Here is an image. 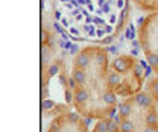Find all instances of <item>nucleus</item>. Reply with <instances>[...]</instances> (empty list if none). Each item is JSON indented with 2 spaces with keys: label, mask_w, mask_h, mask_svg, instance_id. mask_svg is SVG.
Returning <instances> with one entry per match:
<instances>
[{
  "label": "nucleus",
  "mask_w": 158,
  "mask_h": 132,
  "mask_svg": "<svg viewBox=\"0 0 158 132\" xmlns=\"http://www.w3.org/2000/svg\"><path fill=\"white\" fill-rule=\"evenodd\" d=\"M131 61H132L131 58L120 56V58H117V59H114V61H113V68L122 75V73L128 72V68H129V67H131V64H132Z\"/></svg>",
  "instance_id": "nucleus-1"
},
{
  "label": "nucleus",
  "mask_w": 158,
  "mask_h": 132,
  "mask_svg": "<svg viewBox=\"0 0 158 132\" xmlns=\"http://www.w3.org/2000/svg\"><path fill=\"white\" fill-rule=\"evenodd\" d=\"M90 61H91V56L87 50L79 52L75 58V68H87L90 65Z\"/></svg>",
  "instance_id": "nucleus-2"
},
{
  "label": "nucleus",
  "mask_w": 158,
  "mask_h": 132,
  "mask_svg": "<svg viewBox=\"0 0 158 132\" xmlns=\"http://www.w3.org/2000/svg\"><path fill=\"white\" fill-rule=\"evenodd\" d=\"M87 100H88V93L84 88H78L75 91V102H76V105H84Z\"/></svg>",
  "instance_id": "nucleus-3"
},
{
  "label": "nucleus",
  "mask_w": 158,
  "mask_h": 132,
  "mask_svg": "<svg viewBox=\"0 0 158 132\" xmlns=\"http://www.w3.org/2000/svg\"><path fill=\"white\" fill-rule=\"evenodd\" d=\"M118 84H120V73L116 72V70L110 72L108 73V85L114 88V87H117Z\"/></svg>",
  "instance_id": "nucleus-4"
},
{
  "label": "nucleus",
  "mask_w": 158,
  "mask_h": 132,
  "mask_svg": "<svg viewBox=\"0 0 158 132\" xmlns=\"http://www.w3.org/2000/svg\"><path fill=\"white\" fill-rule=\"evenodd\" d=\"M73 77H75V80L78 82L79 85H84L85 80H87V75H85L84 68H75L73 70Z\"/></svg>",
  "instance_id": "nucleus-5"
},
{
  "label": "nucleus",
  "mask_w": 158,
  "mask_h": 132,
  "mask_svg": "<svg viewBox=\"0 0 158 132\" xmlns=\"http://www.w3.org/2000/svg\"><path fill=\"white\" fill-rule=\"evenodd\" d=\"M134 100H135V103H137L138 106H148L149 102H151V97H148L146 93H138Z\"/></svg>",
  "instance_id": "nucleus-6"
},
{
  "label": "nucleus",
  "mask_w": 158,
  "mask_h": 132,
  "mask_svg": "<svg viewBox=\"0 0 158 132\" xmlns=\"http://www.w3.org/2000/svg\"><path fill=\"white\" fill-rule=\"evenodd\" d=\"M120 132H134V123L129 118H123L120 122Z\"/></svg>",
  "instance_id": "nucleus-7"
},
{
  "label": "nucleus",
  "mask_w": 158,
  "mask_h": 132,
  "mask_svg": "<svg viewBox=\"0 0 158 132\" xmlns=\"http://www.w3.org/2000/svg\"><path fill=\"white\" fill-rule=\"evenodd\" d=\"M94 59H96V64H98L99 67H105L106 65V53L103 50H98Z\"/></svg>",
  "instance_id": "nucleus-8"
},
{
  "label": "nucleus",
  "mask_w": 158,
  "mask_h": 132,
  "mask_svg": "<svg viewBox=\"0 0 158 132\" xmlns=\"http://www.w3.org/2000/svg\"><path fill=\"white\" fill-rule=\"evenodd\" d=\"M118 114H120V117L122 118H129V115H131V106H129V103H122L120 105V111H118Z\"/></svg>",
  "instance_id": "nucleus-9"
},
{
  "label": "nucleus",
  "mask_w": 158,
  "mask_h": 132,
  "mask_svg": "<svg viewBox=\"0 0 158 132\" xmlns=\"http://www.w3.org/2000/svg\"><path fill=\"white\" fill-rule=\"evenodd\" d=\"M106 128H108V132H120V125L117 123L116 118L106 120Z\"/></svg>",
  "instance_id": "nucleus-10"
},
{
  "label": "nucleus",
  "mask_w": 158,
  "mask_h": 132,
  "mask_svg": "<svg viewBox=\"0 0 158 132\" xmlns=\"http://www.w3.org/2000/svg\"><path fill=\"white\" fill-rule=\"evenodd\" d=\"M157 123H158L157 113L154 109H151L149 113L146 114V125H157Z\"/></svg>",
  "instance_id": "nucleus-11"
},
{
  "label": "nucleus",
  "mask_w": 158,
  "mask_h": 132,
  "mask_svg": "<svg viewBox=\"0 0 158 132\" xmlns=\"http://www.w3.org/2000/svg\"><path fill=\"white\" fill-rule=\"evenodd\" d=\"M116 100H117V97H116L114 93H111V91H108V93L103 94V102H105L106 105H114Z\"/></svg>",
  "instance_id": "nucleus-12"
},
{
  "label": "nucleus",
  "mask_w": 158,
  "mask_h": 132,
  "mask_svg": "<svg viewBox=\"0 0 158 132\" xmlns=\"http://www.w3.org/2000/svg\"><path fill=\"white\" fill-rule=\"evenodd\" d=\"M94 132H108L106 122H98L96 123V128H94Z\"/></svg>",
  "instance_id": "nucleus-13"
},
{
  "label": "nucleus",
  "mask_w": 158,
  "mask_h": 132,
  "mask_svg": "<svg viewBox=\"0 0 158 132\" xmlns=\"http://www.w3.org/2000/svg\"><path fill=\"white\" fill-rule=\"evenodd\" d=\"M49 59H50V55H49V49H47V47H43V50H41V61L46 64V62H49Z\"/></svg>",
  "instance_id": "nucleus-14"
},
{
  "label": "nucleus",
  "mask_w": 158,
  "mask_h": 132,
  "mask_svg": "<svg viewBox=\"0 0 158 132\" xmlns=\"http://www.w3.org/2000/svg\"><path fill=\"white\" fill-rule=\"evenodd\" d=\"M157 61H158V55H155V53H149V55H148V62H149V65L155 67V65H157Z\"/></svg>",
  "instance_id": "nucleus-15"
},
{
  "label": "nucleus",
  "mask_w": 158,
  "mask_h": 132,
  "mask_svg": "<svg viewBox=\"0 0 158 132\" xmlns=\"http://www.w3.org/2000/svg\"><path fill=\"white\" fill-rule=\"evenodd\" d=\"M58 72H59V65L58 64H53V65H50V68H49V77H52V76H55V75H58Z\"/></svg>",
  "instance_id": "nucleus-16"
},
{
  "label": "nucleus",
  "mask_w": 158,
  "mask_h": 132,
  "mask_svg": "<svg viewBox=\"0 0 158 132\" xmlns=\"http://www.w3.org/2000/svg\"><path fill=\"white\" fill-rule=\"evenodd\" d=\"M73 99H75V94H72V90H67L65 91V102H67V105H70Z\"/></svg>",
  "instance_id": "nucleus-17"
},
{
  "label": "nucleus",
  "mask_w": 158,
  "mask_h": 132,
  "mask_svg": "<svg viewBox=\"0 0 158 132\" xmlns=\"http://www.w3.org/2000/svg\"><path fill=\"white\" fill-rule=\"evenodd\" d=\"M53 106H55V103L52 100H44L43 102V109H49V108H53Z\"/></svg>",
  "instance_id": "nucleus-18"
},
{
  "label": "nucleus",
  "mask_w": 158,
  "mask_h": 132,
  "mask_svg": "<svg viewBox=\"0 0 158 132\" xmlns=\"http://www.w3.org/2000/svg\"><path fill=\"white\" fill-rule=\"evenodd\" d=\"M143 132H158V129L155 125H146V128H144Z\"/></svg>",
  "instance_id": "nucleus-19"
},
{
  "label": "nucleus",
  "mask_w": 158,
  "mask_h": 132,
  "mask_svg": "<svg viewBox=\"0 0 158 132\" xmlns=\"http://www.w3.org/2000/svg\"><path fill=\"white\" fill-rule=\"evenodd\" d=\"M76 84H78V82L75 80V77H70V79H69V88H70V90L76 88Z\"/></svg>",
  "instance_id": "nucleus-20"
},
{
  "label": "nucleus",
  "mask_w": 158,
  "mask_h": 132,
  "mask_svg": "<svg viewBox=\"0 0 158 132\" xmlns=\"http://www.w3.org/2000/svg\"><path fill=\"white\" fill-rule=\"evenodd\" d=\"M152 93L158 97V80H154V82H152Z\"/></svg>",
  "instance_id": "nucleus-21"
},
{
  "label": "nucleus",
  "mask_w": 158,
  "mask_h": 132,
  "mask_svg": "<svg viewBox=\"0 0 158 132\" xmlns=\"http://www.w3.org/2000/svg\"><path fill=\"white\" fill-rule=\"evenodd\" d=\"M47 39H49V35H47V32L43 29V31H41V43H46Z\"/></svg>",
  "instance_id": "nucleus-22"
},
{
  "label": "nucleus",
  "mask_w": 158,
  "mask_h": 132,
  "mask_svg": "<svg viewBox=\"0 0 158 132\" xmlns=\"http://www.w3.org/2000/svg\"><path fill=\"white\" fill-rule=\"evenodd\" d=\"M53 27H55V31H56L58 34H61V35L64 34V31H62V27L59 26V23H56V21H55V24H53Z\"/></svg>",
  "instance_id": "nucleus-23"
},
{
  "label": "nucleus",
  "mask_w": 158,
  "mask_h": 132,
  "mask_svg": "<svg viewBox=\"0 0 158 132\" xmlns=\"http://www.w3.org/2000/svg\"><path fill=\"white\" fill-rule=\"evenodd\" d=\"M78 46H76V44H73V46H72V47H70V53H72V55H76V53H78Z\"/></svg>",
  "instance_id": "nucleus-24"
},
{
  "label": "nucleus",
  "mask_w": 158,
  "mask_h": 132,
  "mask_svg": "<svg viewBox=\"0 0 158 132\" xmlns=\"http://www.w3.org/2000/svg\"><path fill=\"white\" fill-rule=\"evenodd\" d=\"M113 41V37H106L105 39H103V44H110Z\"/></svg>",
  "instance_id": "nucleus-25"
},
{
  "label": "nucleus",
  "mask_w": 158,
  "mask_h": 132,
  "mask_svg": "<svg viewBox=\"0 0 158 132\" xmlns=\"http://www.w3.org/2000/svg\"><path fill=\"white\" fill-rule=\"evenodd\" d=\"M102 11H103V12H110V6H108V5L105 3V5L102 6Z\"/></svg>",
  "instance_id": "nucleus-26"
},
{
  "label": "nucleus",
  "mask_w": 158,
  "mask_h": 132,
  "mask_svg": "<svg viewBox=\"0 0 158 132\" xmlns=\"http://www.w3.org/2000/svg\"><path fill=\"white\" fill-rule=\"evenodd\" d=\"M135 75H141V67L140 65H135Z\"/></svg>",
  "instance_id": "nucleus-27"
},
{
  "label": "nucleus",
  "mask_w": 158,
  "mask_h": 132,
  "mask_svg": "<svg viewBox=\"0 0 158 132\" xmlns=\"http://www.w3.org/2000/svg\"><path fill=\"white\" fill-rule=\"evenodd\" d=\"M110 23H116V14H111V17H110Z\"/></svg>",
  "instance_id": "nucleus-28"
},
{
  "label": "nucleus",
  "mask_w": 158,
  "mask_h": 132,
  "mask_svg": "<svg viewBox=\"0 0 158 132\" xmlns=\"http://www.w3.org/2000/svg\"><path fill=\"white\" fill-rule=\"evenodd\" d=\"M103 34H105V31H102V29H99L98 32H96V35H98V37H102Z\"/></svg>",
  "instance_id": "nucleus-29"
},
{
  "label": "nucleus",
  "mask_w": 158,
  "mask_h": 132,
  "mask_svg": "<svg viewBox=\"0 0 158 132\" xmlns=\"http://www.w3.org/2000/svg\"><path fill=\"white\" fill-rule=\"evenodd\" d=\"M105 32L111 34V32H113V27H111V26H106V27H105Z\"/></svg>",
  "instance_id": "nucleus-30"
},
{
  "label": "nucleus",
  "mask_w": 158,
  "mask_h": 132,
  "mask_svg": "<svg viewBox=\"0 0 158 132\" xmlns=\"http://www.w3.org/2000/svg\"><path fill=\"white\" fill-rule=\"evenodd\" d=\"M108 50L110 52H117V47L116 46H111V47H108Z\"/></svg>",
  "instance_id": "nucleus-31"
},
{
  "label": "nucleus",
  "mask_w": 158,
  "mask_h": 132,
  "mask_svg": "<svg viewBox=\"0 0 158 132\" xmlns=\"http://www.w3.org/2000/svg\"><path fill=\"white\" fill-rule=\"evenodd\" d=\"M88 35H90V37H94V29H93V27L88 31Z\"/></svg>",
  "instance_id": "nucleus-32"
},
{
  "label": "nucleus",
  "mask_w": 158,
  "mask_h": 132,
  "mask_svg": "<svg viewBox=\"0 0 158 132\" xmlns=\"http://www.w3.org/2000/svg\"><path fill=\"white\" fill-rule=\"evenodd\" d=\"M61 23H62V24H64V26H65V27H67V26H69V21H67V20H65V19H62V20H61Z\"/></svg>",
  "instance_id": "nucleus-33"
},
{
  "label": "nucleus",
  "mask_w": 158,
  "mask_h": 132,
  "mask_svg": "<svg viewBox=\"0 0 158 132\" xmlns=\"http://www.w3.org/2000/svg\"><path fill=\"white\" fill-rule=\"evenodd\" d=\"M55 19H61V12L59 11H55Z\"/></svg>",
  "instance_id": "nucleus-34"
},
{
  "label": "nucleus",
  "mask_w": 158,
  "mask_h": 132,
  "mask_svg": "<svg viewBox=\"0 0 158 132\" xmlns=\"http://www.w3.org/2000/svg\"><path fill=\"white\" fill-rule=\"evenodd\" d=\"M62 38H64V39H69V38H70V35H69V34H65V32H64V34H62Z\"/></svg>",
  "instance_id": "nucleus-35"
},
{
  "label": "nucleus",
  "mask_w": 158,
  "mask_h": 132,
  "mask_svg": "<svg viewBox=\"0 0 158 132\" xmlns=\"http://www.w3.org/2000/svg\"><path fill=\"white\" fill-rule=\"evenodd\" d=\"M88 9H90V11L93 12V11H94V6H93V5H88Z\"/></svg>",
  "instance_id": "nucleus-36"
},
{
  "label": "nucleus",
  "mask_w": 158,
  "mask_h": 132,
  "mask_svg": "<svg viewBox=\"0 0 158 132\" xmlns=\"http://www.w3.org/2000/svg\"><path fill=\"white\" fill-rule=\"evenodd\" d=\"M132 2H135V3H138V5H140V3H141L143 0H132Z\"/></svg>",
  "instance_id": "nucleus-37"
},
{
  "label": "nucleus",
  "mask_w": 158,
  "mask_h": 132,
  "mask_svg": "<svg viewBox=\"0 0 158 132\" xmlns=\"http://www.w3.org/2000/svg\"><path fill=\"white\" fill-rule=\"evenodd\" d=\"M155 68H158V61H157V65H155Z\"/></svg>",
  "instance_id": "nucleus-38"
},
{
  "label": "nucleus",
  "mask_w": 158,
  "mask_h": 132,
  "mask_svg": "<svg viewBox=\"0 0 158 132\" xmlns=\"http://www.w3.org/2000/svg\"><path fill=\"white\" fill-rule=\"evenodd\" d=\"M144 2H152V0H144Z\"/></svg>",
  "instance_id": "nucleus-39"
},
{
  "label": "nucleus",
  "mask_w": 158,
  "mask_h": 132,
  "mask_svg": "<svg viewBox=\"0 0 158 132\" xmlns=\"http://www.w3.org/2000/svg\"><path fill=\"white\" fill-rule=\"evenodd\" d=\"M82 132H88V131H82Z\"/></svg>",
  "instance_id": "nucleus-40"
}]
</instances>
